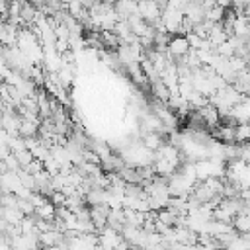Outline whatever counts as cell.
<instances>
[{
    "mask_svg": "<svg viewBox=\"0 0 250 250\" xmlns=\"http://www.w3.org/2000/svg\"><path fill=\"white\" fill-rule=\"evenodd\" d=\"M121 162L123 166H129V168H145V166H152L154 162V152L146 150L141 143H129L125 148H121Z\"/></svg>",
    "mask_w": 250,
    "mask_h": 250,
    "instance_id": "cell-1",
    "label": "cell"
},
{
    "mask_svg": "<svg viewBox=\"0 0 250 250\" xmlns=\"http://www.w3.org/2000/svg\"><path fill=\"white\" fill-rule=\"evenodd\" d=\"M182 20H184V14H182V12L170 10V8H166V4H164V10L160 12V25H162V29H164L170 37H172V35H180Z\"/></svg>",
    "mask_w": 250,
    "mask_h": 250,
    "instance_id": "cell-2",
    "label": "cell"
},
{
    "mask_svg": "<svg viewBox=\"0 0 250 250\" xmlns=\"http://www.w3.org/2000/svg\"><path fill=\"white\" fill-rule=\"evenodd\" d=\"M162 10H164V4H158V2H152V0L137 2V16L148 25H152V23H156L160 20V12Z\"/></svg>",
    "mask_w": 250,
    "mask_h": 250,
    "instance_id": "cell-3",
    "label": "cell"
},
{
    "mask_svg": "<svg viewBox=\"0 0 250 250\" xmlns=\"http://www.w3.org/2000/svg\"><path fill=\"white\" fill-rule=\"evenodd\" d=\"M188 51H189V47H188V41H186L184 35L170 37V41L166 45V57H168V61H172V59H178L180 61L182 57L188 55Z\"/></svg>",
    "mask_w": 250,
    "mask_h": 250,
    "instance_id": "cell-4",
    "label": "cell"
},
{
    "mask_svg": "<svg viewBox=\"0 0 250 250\" xmlns=\"http://www.w3.org/2000/svg\"><path fill=\"white\" fill-rule=\"evenodd\" d=\"M227 117H229L232 123H238V125L248 123V117H250V104H248V98H244L242 102H238L236 105H232Z\"/></svg>",
    "mask_w": 250,
    "mask_h": 250,
    "instance_id": "cell-5",
    "label": "cell"
},
{
    "mask_svg": "<svg viewBox=\"0 0 250 250\" xmlns=\"http://www.w3.org/2000/svg\"><path fill=\"white\" fill-rule=\"evenodd\" d=\"M20 115L16 111H2V117H0V127L10 135V137H20L18 135V129H20Z\"/></svg>",
    "mask_w": 250,
    "mask_h": 250,
    "instance_id": "cell-6",
    "label": "cell"
},
{
    "mask_svg": "<svg viewBox=\"0 0 250 250\" xmlns=\"http://www.w3.org/2000/svg\"><path fill=\"white\" fill-rule=\"evenodd\" d=\"M12 250H37L41 248L37 242V236H25V234H18L14 238L8 240Z\"/></svg>",
    "mask_w": 250,
    "mask_h": 250,
    "instance_id": "cell-7",
    "label": "cell"
},
{
    "mask_svg": "<svg viewBox=\"0 0 250 250\" xmlns=\"http://www.w3.org/2000/svg\"><path fill=\"white\" fill-rule=\"evenodd\" d=\"M184 18L191 23V25H197L203 21V12H201V6L199 2H186V8H184Z\"/></svg>",
    "mask_w": 250,
    "mask_h": 250,
    "instance_id": "cell-8",
    "label": "cell"
},
{
    "mask_svg": "<svg viewBox=\"0 0 250 250\" xmlns=\"http://www.w3.org/2000/svg\"><path fill=\"white\" fill-rule=\"evenodd\" d=\"M141 127L145 129V133H164V129H162V123L158 121V117L152 113V111H148V113H143L141 115Z\"/></svg>",
    "mask_w": 250,
    "mask_h": 250,
    "instance_id": "cell-9",
    "label": "cell"
},
{
    "mask_svg": "<svg viewBox=\"0 0 250 250\" xmlns=\"http://www.w3.org/2000/svg\"><path fill=\"white\" fill-rule=\"evenodd\" d=\"M197 115L201 117V123L203 125H207V127H215L217 123H219V119H221V115H219V111L213 107V105H203L201 109H197Z\"/></svg>",
    "mask_w": 250,
    "mask_h": 250,
    "instance_id": "cell-10",
    "label": "cell"
},
{
    "mask_svg": "<svg viewBox=\"0 0 250 250\" xmlns=\"http://www.w3.org/2000/svg\"><path fill=\"white\" fill-rule=\"evenodd\" d=\"M113 10L117 14L119 20H127L131 16L137 14V2H131V0H125V2H117L113 4Z\"/></svg>",
    "mask_w": 250,
    "mask_h": 250,
    "instance_id": "cell-11",
    "label": "cell"
},
{
    "mask_svg": "<svg viewBox=\"0 0 250 250\" xmlns=\"http://www.w3.org/2000/svg\"><path fill=\"white\" fill-rule=\"evenodd\" d=\"M227 39H229V35L225 33L223 25H221V23H213V27H211L209 33H207V41L213 45V49L219 47V45H223Z\"/></svg>",
    "mask_w": 250,
    "mask_h": 250,
    "instance_id": "cell-12",
    "label": "cell"
},
{
    "mask_svg": "<svg viewBox=\"0 0 250 250\" xmlns=\"http://www.w3.org/2000/svg\"><path fill=\"white\" fill-rule=\"evenodd\" d=\"M174 242L176 244H197V234H193L186 227H174Z\"/></svg>",
    "mask_w": 250,
    "mask_h": 250,
    "instance_id": "cell-13",
    "label": "cell"
},
{
    "mask_svg": "<svg viewBox=\"0 0 250 250\" xmlns=\"http://www.w3.org/2000/svg\"><path fill=\"white\" fill-rule=\"evenodd\" d=\"M230 225H232L236 234H248V230H250V215L248 213H238V215L232 217Z\"/></svg>",
    "mask_w": 250,
    "mask_h": 250,
    "instance_id": "cell-14",
    "label": "cell"
},
{
    "mask_svg": "<svg viewBox=\"0 0 250 250\" xmlns=\"http://www.w3.org/2000/svg\"><path fill=\"white\" fill-rule=\"evenodd\" d=\"M2 219H4V223L6 225H10V227H16V225H20L21 223V219H23V215L18 211V207H2V215H0Z\"/></svg>",
    "mask_w": 250,
    "mask_h": 250,
    "instance_id": "cell-15",
    "label": "cell"
},
{
    "mask_svg": "<svg viewBox=\"0 0 250 250\" xmlns=\"http://www.w3.org/2000/svg\"><path fill=\"white\" fill-rule=\"evenodd\" d=\"M141 145H143L146 150L154 152V150H156V148L162 145V135H160V133H143Z\"/></svg>",
    "mask_w": 250,
    "mask_h": 250,
    "instance_id": "cell-16",
    "label": "cell"
},
{
    "mask_svg": "<svg viewBox=\"0 0 250 250\" xmlns=\"http://www.w3.org/2000/svg\"><path fill=\"white\" fill-rule=\"evenodd\" d=\"M55 213H57V207L53 203H49V199H47V203H43L41 207H37L33 211V217L35 219H43V221H53L55 219Z\"/></svg>",
    "mask_w": 250,
    "mask_h": 250,
    "instance_id": "cell-17",
    "label": "cell"
},
{
    "mask_svg": "<svg viewBox=\"0 0 250 250\" xmlns=\"http://www.w3.org/2000/svg\"><path fill=\"white\" fill-rule=\"evenodd\" d=\"M248 137H250V127H248V123H244V125H234V143H236V145L246 143Z\"/></svg>",
    "mask_w": 250,
    "mask_h": 250,
    "instance_id": "cell-18",
    "label": "cell"
},
{
    "mask_svg": "<svg viewBox=\"0 0 250 250\" xmlns=\"http://www.w3.org/2000/svg\"><path fill=\"white\" fill-rule=\"evenodd\" d=\"M6 146H8L10 154H18V152H23L25 150V141L21 137H10Z\"/></svg>",
    "mask_w": 250,
    "mask_h": 250,
    "instance_id": "cell-19",
    "label": "cell"
},
{
    "mask_svg": "<svg viewBox=\"0 0 250 250\" xmlns=\"http://www.w3.org/2000/svg\"><path fill=\"white\" fill-rule=\"evenodd\" d=\"M215 55H219L223 59H230V57H234V49H232V45L229 41H225L223 45L215 47Z\"/></svg>",
    "mask_w": 250,
    "mask_h": 250,
    "instance_id": "cell-20",
    "label": "cell"
},
{
    "mask_svg": "<svg viewBox=\"0 0 250 250\" xmlns=\"http://www.w3.org/2000/svg\"><path fill=\"white\" fill-rule=\"evenodd\" d=\"M0 205H2V207H18V197H16L14 193H2Z\"/></svg>",
    "mask_w": 250,
    "mask_h": 250,
    "instance_id": "cell-21",
    "label": "cell"
},
{
    "mask_svg": "<svg viewBox=\"0 0 250 250\" xmlns=\"http://www.w3.org/2000/svg\"><path fill=\"white\" fill-rule=\"evenodd\" d=\"M4 168L8 170V172H16V170H20V164H18V160H16V156L14 154H8L6 158H4Z\"/></svg>",
    "mask_w": 250,
    "mask_h": 250,
    "instance_id": "cell-22",
    "label": "cell"
},
{
    "mask_svg": "<svg viewBox=\"0 0 250 250\" xmlns=\"http://www.w3.org/2000/svg\"><path fill=\"white\" fill-rule=\"evenodd\" d=\"M27 174H31V176H35V174H39L41 170H43V162H39V160H31L25 168H23Z\"/></svg>",
    "mask_w": 250,
    "mask_h": 250,
    "instance_id": "cell-23",
    "label": "cell"
},
{
    "mask_svg": "<svg viewBox=\"0 0 250 250\" xmlns=\"http://www.w3.org/2000/svg\"><path fill=\"white\" fill-rule=\"evenodd\" d=\"M49 203H53L55 207H62V205H64V195H62L61 191H53V193L49 195Z\"/></svg>",
    "mask_w": 250,
    "mask_h": 250,
    "instance_id": "cell-24",
    "label": "cell"
},
{
    "mask_svg": "<svg viewBox=\"0 0 250 250\" xmlns=\"http://www.w3.org/2000/svg\"><path fill=\"white\" fill-rule=\"evenodd\" d=\"M8 139H10V135L0 127V146H6L8 145Z\"/></svg>",
    "mask_w": 250,
    "mask_h": 250,
    "instance_id": "cell-25",
    "label": "cell"
},
{
    "mask_svg": "<svg viewBox=\"0 0 250 250\" xmlns=\"http://www.w3.org/2000/svg\"><path fill=\"white\" fill-rule=\"evenodd\" d=\"M6 227H8V225H6V223H4V219L0 217V236H4V234H6Z\"/></svg>",
    "mask_w": 250,
    "mask_h": 250,
    "instance_id": "cell-26",
    "label": "cell"
}]
</instances>
